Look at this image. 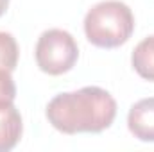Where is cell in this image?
Returning a JSON list of instances; mask_svg holds the SVG:
<instances>
[{
	"instance_id": "1",
	"label": "cell",
	"mask_w": 154,
	"mask_h": 152,
	"mask_svg": "<svg viewBox=\"0 0 154 152\" xmlns=\"http://www.w3.org/2000/svg\"><path fill=\"white\" fill-rule=\"evenodd\" d=\"M115 116V99L99 86H84L77 91L59 93L47 106L50 125L65 134H99L111 127Z\"/></svg>"
},
{
	"instance_id": "2",
	"label": "cell",
	"mask_w": 154,
	"mask_h": 152,
	"mask_svg": "<svg viewBox=\"0 0 154 152\" xmlns=\"http://www.w3.org/2000/svg\"><path fill=\"white\" fill-rule=\"evenodd\" d=\"M134 16L127 4L104 0L95 4L84 16V34L99 48H116L131 38Z\"/></svg>"
},
{
	"instance_id": "3",
	"label": "cell",
	"mask_w": 154,
	"mask_h": 152,
	"mask_svg": "<svg viewBox=\"0 0 154 152\" xmlns=\"http://www.w3.org/2000/svg\"><path fill=\"white\" fill-rule=\"evenodd\" d=\"M34 56L41 72L48 75H63L75 66L79 47L70 32L63 29H48L38 38Z\"/></svg>"
},
{
	"instance_id": "4",
	"label": "cell",
	"mask_w": 154,
	"mask_h": 152,
	"mask_svg": "<svg viewBox=\"0 0 154 152\" xmlns=\"http://www.w3.org/2000/svg\"><path fill=\"white\" fill-rule=\"evenodd\" d=\"M127 127L140 141H154V97L138 100L129 109Z\"/></svg>"
},
{
	"instance_id": "5",
	"label": "cell",
	"mask_w": 154,
	"mask_h": 152,
	"mask_svg": "<svg viewBox=\"0 0 154 152\" xmlns=\"http://www.w3.org/2000/svg\"><path fill=\"white\" fill-rule=\"evenodd\" d=\"M23 123L22 114L13 104L0 106V152H7L16 147L22 138Z\"/></svg>"
},
{
	"instance_id": "6",
	"label": "cell",
	"mask_w": 154,
	"mask_h": 152,
	"mask_svg": "<svg viewBox=\"0 0 154 152\" xmlns=\"http://www.w3.org/2000/svg\"><path fill=\"white\" fill-rule=\"evenodd\" d=\"M131 65L142 79L154 82V36L142 39L134 47Z\"/></svg>"
},
{
	"instance_id": "7",
	"label": "cell",
	"mask_w": 154,
	"mask_h": 152,
	"mask_svg": "<svg viewBox=\"0 0 154 152\" xmlns=\"http://www.w3.org/2000/svg\"><path fill=\"white\" fill-rule=\"evenodd\" d=\"M18 43L11 32L0 31V70L13 72L18 65Z\"/></svg>"
},
{
	"instance_id": "8",
	"label": "cell",
	"mask_w": 154,
	"mask_h": 152,
	"mask_svg": "<svg viewBox=\"0 0 154 152\" xmlns=\"http://www.w3.org/2000/svg\"><path fill=\"white\" fill-rule=\"evenodd\" d=\"M16 99V84L11 77V72L0 70V106L13 104Z\"/></svg>"
},
{
	"instance_id": "9",
	"label": "cell",
	"mask_w": 154,
	"mask_h": 152,
	"mask_svg": "<svg viewBox=\"0 0 154 152\" xmlns=\"http://www.w3.org/2000/svg\"><path fill=\"white\" fill-rule=\"evenodd\" d=\"M7 5H9V0H0V16L7 11Z\"/></svg>"
}]
</instances>
